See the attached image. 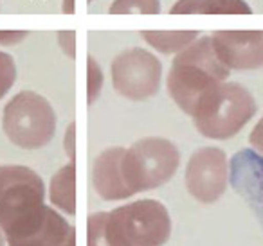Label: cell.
Returning a JSON list of instances; mask_svg holds the SVG:
<instances>
[{"instance_id": "cell-1", "label": "cell", "mask_w": 263, "mask_h": 246, "mask_svg": "<svg viewBox=\"0 0 263 246\" xmlns=\"http://www.w3.org/2000/svg\"><path fill=\"white\" fill-rule=\"evenodd\" d=\"M229 74L231 70L213 51L211 36H202L173 58L166 87L175 105L191 117L202 95L227 81Z\"/></svg>"}, {"instance_id": "cell-2", "label": "cell", "mask_w": 263, "mask_h": 246, "mask_svg": "<svg viewBox=\"0 0 263 246\" xmlns=\"http://www.w3.org/2000/svg\"><path fill=\"white\" fill-rule=\"evenodd\" d=\"M45 207L40 174L26 166H0V230L6 242L33 230Z\"/></svg>"}, {"instance_id": "cell-3", "label": "cell", "mask_w": 263, "mask_h": 246, "mask_svg": "<svg viewBox=\"0 0 263 246\" xmlns=\"http://www.w3.org/2000/svg\"><path fill=\"white\" fill-rule=\"evenodd\" d=\"M256 101L240 83H223L213 87L197 102L191 119L198 133L213 140H227L254 117Z\"/></svg>"}, {"instance_id": "cell-4", "label": "cell", "mask_w": 263, "mask_h": 246, "mask_svg": "<svg viewBox=\"0 0 263 246\" xmlns=\"http://www.w3.org/2000/svg\"><path fill=\"white\" fill-rule=\"evenodd\" d=\"M105 235L110 246H164L172 217L157 199H137L106 212Z\"/></svg>"}, {"instance_id": "cell-5", "label": "cell", "mask_w": 263, "mask_h": 246, "mask_svg": "<svg viewBox=\"0 0 263 246\" xmlns=\"http://www.w3.org/2000/svg\"><path fill=\"white\" fill-rule=\"evenodd\" d=\"M180 163V153L168 138L146 137L124 149L121 169L132 194L164 185L173 178Z\"/></svg>"}, {"instance_id": "cell-6", "label": "cell", "mask_w": 263, "mask_h": 246, "mask_svg": "<svg viewBox=\"0 0 263 246\" xmlns=\"http://www.w3.org/2000/svg\"><path fill=\"white\" fill-rule=\"evenodd\" d=\"M4 133L16 148L40 149L52 140L56 115L51 102L36 92L24 90L4 106Z\"/></svg>"}, {"instance_id": "cell-7", "label": "cell", "mask_w": 263, "mask_h": 246, "mask_svg": "<svg viewBox=\"0 0 263 246\" xmlns=\"http://www.w3.org/2000/svg\"><path fill=\"white\" fill-rule=\"evenodd\" d=\"M110 74L119 95L130 101H146L159 92L162 65L152 52L134 47L114 58Z\"/></svg>"}, {"instance_id": "cell-8", "label": "cell", "mask_w": 263, "mask_h": 246, "mask_svg": "<svg viewBox=\"0 0 263 246\" xmlns=\"http://www.w3.org/2000/svg\"><path fill=\"white\" fill-rule=\"evenodd\" d=\"M187 192L200 203H215L229 183V160L220 148H200L186 166Z\"/></svg>"}, {"instance_id": "cell-9", "label": "cell", "mask_w": 263, "mask_h": 246, "mask_svg": "<svg viewBox=\"0 0 263 246\" xmlns=\"http://www.w3.org/2000/svg\"><path fill=\"white\" fill-rule=\"evenodd\" d=\"M211 45L229 70H256L263 67V31H216Z\"/></svg>"}, {"instance_id": "cell-10", "label": "cell", "mask_w": 263, "mask_h": 246, "mask_svg": "<svg viewBox=\"0 0 263 246\" xmlns=\"http://www.w3.org/2000/svg\"><path fill=\"white\" fill-rule=\"evenodd\" d=\"M124 149L126 148H121V146L105 149L101 155H98L92 167V185L99 198H103L105 201H119L134 196L124 183L123 169H121Z\"/></svg>"}, {"instance_id": "cell-11", "label": "cell", "mask_w": 263, "mask_h": 246, "mask_svg": "<svg viewBox=\"0 0 263 246\" xmlns=\"http://www.w3.org/2000/svg\"><path fill=\"white\" fill-rule=\"evenodd\" d=\"M76 237V230L74 227L60 216L58 210L52 207H45L44 217L40 223L29 230L26 235L18 239L8 241V246H65L70 239Z\"/></svg>"}, {"instance_id": "cell-12", "label": "cell", "mask_w": 263, "mask_h": 246, "mask_svg": "<svg viewBox=\"0 0 263 246\" xmlns=\"http://www.w3.org/2000/svg\"><path fill=\"white\" fill-rule=\"evenodd\" d=\"M49 201L67 216L76 214V166L69 162L60 167L49 183Z\"/></svg>"}, {"instance_id": "cell-13", "label": "cell", "mask_w": 263, "mask_h": 246, "mask_svg": "<svg viewBox=\"0 0 263 246\" xmlns=\"http://www.w3.org/2000/svg\"><path fill=\"white\" fill-rule=\"evenodd\" d=\"M172 15H252L245 0H179Z\"/></svg>"}, {"instance_id": "cell-14", "label": "cell", "mask_w": 263, "mask_h": 246, "mask_svg": "<svg viewBox=\"0 0 263 246\" xmlns=\"http://www.w3.org/2000/svg\"><path fill=\"white\" fill-rule=\"evenodd\" d=\"M141 38L162 54H179L198 38L197 31H143Z\"/></svg>"}, {"instance_id": "cell-15", "label": "cell", "mask_w": 263, "mask_h": 246, "mask_svg": "<svg viewBox=\"0 0 263 246\" xmlns=\"http://www.w3.org/2000/svg\"><path fill=\"white\" fill-rule=\"evenodd\" d=\"M110 15H159L161 2L159 0H114L110 6Z\"/></svg>"}, {"instance_id": "cell-16", "label": "cell", "mask_w": 263, "mask_h": 246, "mask_svg": "<svg viewBox=\"0 0 263 246\" xmlns=\"http://www.w3.org/2000/svg\"><path fill=\"white\" fill-rule=\"evenodd\" d=\"M105 223H106V212H94L92 216H88L87 246H110L105 235Z\"/></svg>"}, {"instance_id": "cell-17", "label": "cell", "mask_w": 263, "mask_h": 246, "mask_svg": "<svg viewBox=\"0 0 263 246\" xmlns=\"http://www.w3.org/2000/svg\"><path fill=\"white\" fill-rule=\"evenodd\" d=\"M16 81V65L9 54L0 51V101L6 97Z\"/></svg>"}, {"instance_id": "cell-18", "label": "cell", "mask_w": 263, "mask_h": 246, "mask_svg": "<svg viewBox=\"0 0 263 246\" xmlns=\"http://www.w3.org/2000/svg\"><path fill=\"white\" fill-rule=\"evenodd\" d=\"M87 97H88V105L98 99V95L101 94V87H103V72L101 67L98 65L92 56H88L87 59Z\"/></svg>"}, {"instance_id": "cell-19", "label": "cell", "mask_w": 263, "mask_h": 246, "mask_svg": "<svg viewBox=\"0 0 263 246\" xmlns=\"http://www.w3.org/2000/svg\"><path fill=\"white\" fill-rule=\"evenodd\" d=\"M74 42H76V33H72V31L58 33V45L69 58H74V54H76V44Z\"/></svg>"}, {"instance_id": "cell-20", "label": "cell", "mask_w": 263, "mask_h": 246, "mask_svg": "<svg viewBox=\"0 0 263 246\" xmlns=\"http://www.w3.org/2000/svg\"><path fill=\"white\" fill-rule=\"evenodd\" d=\"M26 38H27L26 31H0V45H4V47L18 45Z\"/></svg>"}, {"instance_id": "cell-21", "label": "cell", "mask_w": 263, "mask_h": 246, "mask_svg": "<svg viewBox=\"0 0 263 246\" xmlns=\"http://www.w3.org/2000/svg\"><path fill=\"white\" fill-rule=\"evenodd\" d=\"M74 137H76V124L70 122L69 128H67V133H65V153L67 156H69L70 162H74V158H76V146H74Z\"/></svg>"}, {"instance_id": "cell-22", "label": "cell", "mask_w": 263, "mask_h": 246, "mask_svg": "<svg viewBox=\"0 0 263 246\" xmlns=\"http://www.w3.org/2000/svg\"><path fill=\"white\" fill-rule=\"evenodd\" d=\"M249 142L258 153H263V117L258 120V124L254 126V130L249 135Z\"/></svg>"}, {"instance_id": "cell-23", "label": "cell", "mask_w": 263, "mask_h": 246, "mask_svg": "<svg viewBox=\"0 0 263 246\" xmlns=\"http://www.w3.org/2000/svg\"><path fill=\"white\" fill-rule=\"evenodd\" d=\"M63 11L74 13V0H63Z\"/></svg>"}, {"instance_id": "cell-24", "label": "cell", "mask_w": 263, "mask_h": 246, "mask_svg": "<svg viewBox=\"0 0 263 246\" xmlns=\"http://www.w3.org/2000/svg\"><path fill=\"white\" fill-rule=\"evenodd\" d=\"M0 246H6V239H4V234L0 230Z\"/></svg>"}, {"instance_id": "cell-25", "label": "cell", "mask_w": 263, "mask_h": 246, "mask_svg": "<svg viewBox=\"0 0 263 246\" xmlns=\"http://www.w3.org/2000/svg\"><path fill=\"white\" fill-rule=\"evenodd\" d=\"M65 246H76V237H74V239H70V241L67 242Z\"/></svg>"}, {"instance_id": "cell-26", "label": "cell", "mask_w": 263, "mask_h": 246, "mask_svg": "<svg viewBox=\"0 0 263 246\" xmlns=\"http://www.w3.org/2000/svg\"><path fill=\"white\" fill-rule=\"evenodd\" d=\"M261 191H263V162H261Z\"/></svg>"}, {"instance_id": "cell-27", "label": "cell", "mask_w": 263, "mask_h": 246, "mask_svg": "<svg viewBox=\"0 0 263 246\" xmlns=\"http://www.w3.org/2000/svg\"><path fill=\"white\" fill-rule=\"evenodd\" d=\"M88 2H92V0H88Z\"/></svg>"}]
</instances>
